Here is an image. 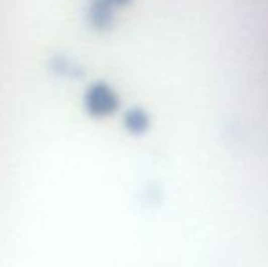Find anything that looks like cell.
Masks as SVG:
<instances>
[{
  "mask_svg": "<svg viewBox=\"0 0 268 267\" xmlns=\"http://www.w3.org/2000/svg\"><path fill=\"white\" fill-rule=\"evenodd\" d=\"M128 123H129V127L133 128V132H143L148 127V116H146L143 110H133V112L129 114Z\"/></svg>",
  "mask_w": 268,
  "mask_h": 267,
  "instance_id": "cell-1",
  "label": "cell"
}]
</instances>
